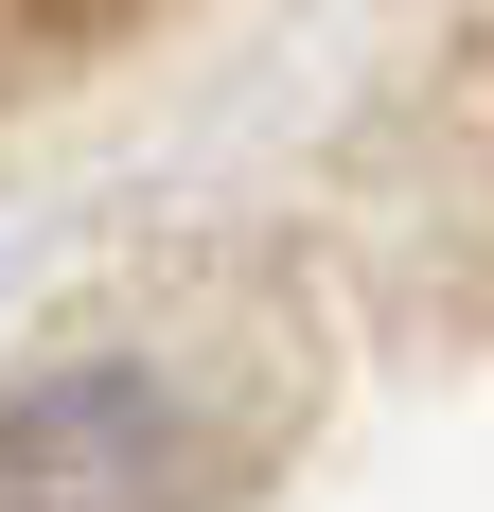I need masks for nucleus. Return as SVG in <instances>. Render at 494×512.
I'll use <instances>...</instances> for the list:
<instances>
[{"instance_id": "obj_1", "label": "nucleus", "mask_w": 494, "mask_h": 512, "mask_svg": "<svg viewBox=\"0 0 494 512\" xmlns=\"http://www.w3.org/2000/svg\"><path fill=\"white\" fill-rule=\"evenodd\" d=\"M0 512H195V407H177L142 354H53V371H18Z\"/></svg>"}]
</instances>
